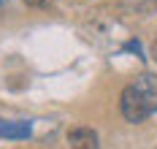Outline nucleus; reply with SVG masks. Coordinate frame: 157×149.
<instances>
[{
	"instance_id": "1",
	"label": "nucleus",
	"mask_w": 157,
	"mask_h": 149,
	"mask_svg": "<svg viewBox=\"0 0 157 149\" xmlns=\"http://www.w3.org/2000/svg\"><path fill=\"white\" fill-rule=\"evenodd\" d=\"M119 111L127 122H144L146 117L157 111V76L155 73H141L136 82H130L122 90L119 98Z\"/></svg>"
},
{
	"instance_id": "2",
	"label": "nucleus",
	"mask_w": 157,
	"mask_h": 149,
	"mask_svg": "<svg viewBox=\"0 0 157 149\" xmlns=\"http://www.w3.org/2000/svg\"><path fill=\"white\" fill-rule=\"evenodd\" d=\"M68 144H71V149H100L98 147V133L92 128H73L68 133Z\"/></svg>"
},
{
	"instance_id": "3",
	"label": "nucleus",
	"mask_w": 157,
	"mask_h": 149,
	"mask_svg": "<svg viewBox=\"0 0 157 149\" xmlns=\"http://www.w3.org/2000/svg\"><path fill=\"white\" fill-rule=\"evenodd\" d=\"M0 136L3 138H27L30 122H0Z\"/></svg>"
},
{
	"instance_id": "4",
	"label": "nucleus",
	"mask_w": 157,
	"mask_h": 149,
	"mask_svg": "<svg viewBox=\"0 0 157 149\" xmlns=\"http://www.w3.org/2000/svg\"><path fill=\"white\" fill-rule=\"evenodd\" d=\"M25 3H33V6H38V3H44V0H25Z\"/></svg>"
},
{
	"instance_id": "5",
	"label": "nucleus",
	"mask_w": 157,
	"mask_h": 149,
	"mask_svg": "<svg viewBox=\"0 0 157 149\" xmlns=\"http://www.w3.org/2000/svg\"><path fill=\"white\" fill-rule=\"evenodd\" d=\"M0 3H3V0H0Z\"/></svg>"
}]
</instances>
